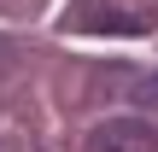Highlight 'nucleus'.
Masks as SVG:
<instances>
[{
  "instance_id": "obj_1",
  "label": "nucleus",
  "mask_w": 158,
  "mask_h": 152,
  "mask_svg": "<svg viewBox=\"0 0 158 152\" xmlns=\"http://www.w3.org/2000/svg\"><path fill=\"white\" fill-rule=\"evenodd\" d=\"M82 152H158V129L141 117H106L82 135Z\"/></svg>"
},
{
  "instance_id": "obj_4",
  "label": "nucleus",
  "mask_w": 158,
  "mask_h": 152,
  "mask_svg": "<svg viewBox=\"0 0 158 152\" xmlns=\"http://www.w3.org/2000/svg\"><path fill=\"white\" fill-rule=\"evenodd\" d=\"M0 152H18V146H12V141H0Z\"/></svg>"
},
{
  "instance_id": "obj_2",
  "label": "nucleus",
  "mask_w": 158,
  "mask_h": 152,
  "mask_svg": "<svg viewBox=\"0 0 158 152\" xmlns=\"http://www.w3.org/2000/svg\"><path fill=\"white\" fill-rule=\"evenodd\" d=\"M147 23H152L147 12H76L70 18V29H117V35H135Z\"/></svg>"
},
{
  "instance_id": "obj_3",
  "label": "nucleus",
  "mask_w": 158,
  "mask_h": 152,
  "mask_svg": "<svg viewBox=\"0 0 158 152\" xmlns=\"http://www.w3.org/2000/svg\"><path fill=\"white\" fill-rule=\"evenodd\" d=\"M135 100H141V105H152V111H158V70H152V76H141V88H135Z\"/></svg>"
}]
</instances>
